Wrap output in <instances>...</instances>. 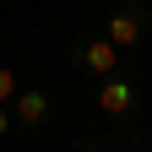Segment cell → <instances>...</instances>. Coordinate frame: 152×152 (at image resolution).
Segmentation results:
<instances>
[{
	"label": "cell",
	"mask_w": 152,
	"mask_h": 152,
	"mask_svg": "<svg viewBox=\"0 0 152 152\" xmlns=\"http://www.w3.org/2000/svg\"><path fill=\"white\" fill-rule=\"evenodd\" d=\"M16 92H22V76H16L11 65H0V103H11Z\"/></svg>",
	"instance_id": "5b68a950"
},
{
	"label": "cell",
	"mask_w": 152,
	"mask_h": 152,
	"mask_svg": "<svg viewBox=\"0 0 152 152\" xmlns=\"http://www.w3.org/2000/svg\"><path fill=\"white\" fill-rule=\"evenodd\" d=\"M147 27H152V6L147 0H120V6L109 11V22H103V38L120 54H130V49L147 44Z\"/></svg>",
	"instance_id": "3957f363"
},
{
	"label": "cell",
	"mask_w": 152,
	"mask_h": 152,
	"mask_svg": "<svg viewBox=\"0 0 152 152\" xmlns=\"http://www.w3.org/2000/svg\"><path fill=\"white\" fill-rule=\"evenodd\" d=\"M92 109L109 114L114 125H136L147 114V92H141V82L130 71H114V76H103V82H92Z\"/></svg>",
	"instance_id": "6da1fadb"
},
{
	"label": "cell",
	"mask_w": 152,
	"mask_h": 152,
	"mask_svg": "<svg viewBox=\"0 0 152 152\" xmlns=\"http://www.w3.org/2000/svg\"><path fill=\"white\" fill-rule=\"evenodd\" d=\"M65 60H71V71H76V76H87V82H103V76L125 71L120 49H114L103 33H87V38H76V44L65 49Z\"/></svg>",
	"instance_id": "7a4b0ae2"
},
{
	"label": "cell",
	"mask_w": 152,
	"mask_h": 152,
	"mask_svg": "<svg viewBox=\"0 0 152 152\" xmlns=\"http://www.w3.org/2000/svg\"><path fill=\"white\" fill-rule=\"evenodd\" d=\"M11 114H16V125H27V130H44L49 125V114H54V98L44 87H22L11 98Z\"/></svg>",
	"instance_id": "277c9868"
},
{
	"label": "cell",
	"mask_w": 152,
	"mask_h": 152,
	"mask_svg": "<svg viewBox=\"0 0 152 152\" xmlns=\"http://www.w3.org/2000/svg\"><path fill=\"white\" fill-rule=\"evenodd\" d=\"M11 125H16V114H11V103H0V136H11Z\"/></svg>",
	"instance_id": "8992f818"
}]
</instances>
